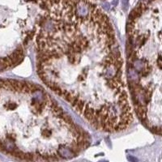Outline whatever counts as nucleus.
Segmentation results:
<instances>
[{
	"mask_svg": "<svg viewBox=\"0 0 162 162\" xmlns=\"http://www.w3.org/2000/svg\"><path fill=\"white\" fill-rule=\"evenodd\" d=\"M160 0H140L127 23L126 76L134 109L144 126L161 135Z\"/></svg>",
	"mask_w": 162,
	"mask_h": 162,
	"instance_id": "7ed1b4c3",
	"label": "nucleus"
},
{
	"mask_svg": "<svg viewBox=\"0 0 162 162\" xmlns=\"http://www.w3.org/2000/svg\"><path fill=\"white\" fill-rule=\"evenodd\" d=\"M88 144V135L42 87L0 80V151L21 160L58 161Z\"/></svg>",
	"mask_w": 162,
	"mask_h": 162,
	"instance_id": "f03ea898",
	"label": "nucleus"
},
{
	"mask_svg": "<svg viewBox=\"0 0 162 162\" xmlns=\"http://www.w3.org/2000/svg\"><path fill=\"white\" fill-rule=\"evenodd\" d=\"M41 7L36 32L41 80L96 130L127 129L134 113L107 15L88 0H46Z\"/></svg>",
	"mask_w": 162,
	"mask_h": 162,
	"instance_id": "f257e3e1",
	"label": "nucleus"
}]
</instances>
